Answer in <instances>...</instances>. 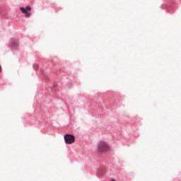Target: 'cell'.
Masks as SVG:
<instances>
[{"mask_svg":"<svg viewBox=\"0 0 181 181\" xmlns=\"http://www.w3.org/2000/svg\"><path fill=\"white\" fill-rule=\"evenodd\" d=\"M65 141L67 144H71L72 143H74L75 141V137L74 135L70 134H67L65 136Z\"/></svg>","mask_w":181,"mask_h":181,"instance_id":"obj_1","label":"cell"},{"mask_svg":"<svg viewBox=\"0 0 181 181\" xmlns=\"http://www.w3.org/2000/svg\"><path fill=\"white\" fill-rule=\"evenodd\" d=\"M99 149L100 151L103 152V151H108V150H110V147L106 143H105V142H101L99 145Z\"/></svg>","mask_w":181,"mask_h":181,"instance_id":"obj_2","label":"cell"},{"mask_svg":"<svg viewBox=\"0 0 181 181\" xmlns=\"http://www.w3.org/2000/svg\"><path fill=\"white\" fill-rule=\"evenodd\" d=\"M1 72V67L0 66V72Z\"/></svg>","mask_w":181,"mask_h":181,"instance_id":"obj_4","label":"cell"},{"mask_svg":"<svg viewBox=\"0 0 181 181\" xmlns=\"http://www.w3.org/2000/svg\"><path fill=\"white\" fill-rule=\"evenodd\" d=\"M21 10L22 11L23 13H24L25 14H26V16H29V15H30L29 12L30 11V10H31V8H30V7H27L26 8H22H22H21Z\"/></svg>","mask_w":181,"mask_h":181,"instance_id":"obj_3","label":"cell"}]
</instances>
